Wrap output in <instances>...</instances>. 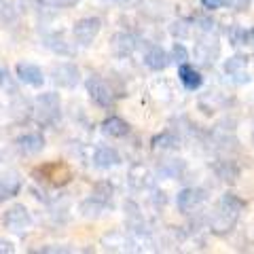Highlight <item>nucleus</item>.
<instances>
[{
	"label": "nucleus",
	"mask_w": 254,
	"mask_h": 254,
	"mask_svg": "<svg viewBox=\"0 0 254 254\" xmlns=\"http://www.w3.org/2000/svg\"><path fill=\"white\" fill-rule=\"evenodd\" d=\"M0 163H2V155H0Z\"/></svg>",
	"instance_id": "35"
},
{
	"label": "nucleus",
	"mask_w": 254,
	"mask_h": 254,
	"mask_svg": "<svg viewBox=\"0 0 254 254\" xmlns=\"http://www.w3.org/2000/svg\"><path fill=\"white\" fill-rule=\"evenodd\" d=\"M2 225L6 229H11V231H26V229H30L32 218H30L28 208L21 203L11 205V208L2 214Z\"/></svg>",
	"instance_id": "7"
},
{
	"label": "nucleus",
	"mask_w": 254,
	"mask_h": 254,
	"mask_svg": "<svg viewBox=\"0 0 254 254\" xmlns=\"http://www.w3.org/2000/svg\"><path fill=\"white\" fill-rule=\"evenodd\" d=\"M0 87H4V89H11V91H15V85H13V81H11V76H9V72L0 66Z\"/></svg>",
	"instance_id": "28"
},
{
	"label": "nucleus",
	"mask_w": 254,
	"mask_h": 254,
	"mask_svg": "<svg viewBox=\"0 0 254 254\" xmlns=\"http://www.w3.org/2000/svg\"><path fill=\"white\" fill-rule=\"evenodd\" d=\"M32 178L36 182H43L47 187L60 189V187H66L72 182L74 170L70 168L66 161H47L32 170Z\"/></svg>",
	"instance_id": "2"
},
{
	"label": "nucleus",
	"mask_w": 254,
	"mask_h": 254,
	"mask_svg": "<svg viewBox=\"0 0 254 254\" xmlns=\"http://www.w3.org/2000/svg\"><path fill=\"white\" fill-rule=\"evenodd\" d=\"M242 45H248V47H252V49H254V26L248 28V30L244 28V41H242Z\"/></svg>",
	"instance_id": "32"
},
{
	"label": "nucleus",
	"mask_w": 254,
	"mask_h": 254,
	"mask_svg": "<svg viewBox=\"0 0 254 254\" xmlns=\"http://www.w3.org/2000/svg\"><path fill=\"white\" fill-rule=\"evenodd\" d=\"M170 60H172V62H176V64H185V62H189V51H187V47L182 45V43H174L172 51H170Z\"/></svg>",
	"instance_id": "25"
},
{
	"label": "nucleus",
	"mask_w": 254,
	"mask_h": 254,
	"mask_svg": "<svg viewBox=\"0 0 254 254\" xmlns=\"http://www.w3.org/2000/svg\"><path fill=\"white\" fill-rule=\"evenodd\" d=\"M220 55V43L216 36H212V32H205V34L195 43V58L199 60L205 66H212L216 58Z\"/></svg>",
	"instance_id": "6"
},
{
	"label": "nucleus",
	"mask_w": 254,
	"mask_h": 254,
	"mask_svg": "<svg viewBox=\"0 0 254 254\" xmlns=\"http://www.w3.org/2000/svg\"><path fill=\"white\" fill-rule=\"evenodd\" d=\"M185 172V161L182 159H168L161 168V174H165L168 178H178Z\"/></svg>",
	"instance_id": "23"
},
{
	"label": "nucleus",
	"mask_w": 254,
	"mask_h": 254,
	"mask_svg": "<svg viewBox=\"0 0 254 254\" xmlns=\"http://www.w3.org/2000/svg\"><path fill=\"white\" fill-rule=\"evenodd\" d=\"M102 30V21L98 17H83L74 23L72 28V36H74V43L81 45V47H89L95 38H98Z\"/></svg>",
	"instance_id": "5"
},
{
	"label": "nucleus",
	"mask_w": 254,
	"mask_h": 254,
	"mask_svg": "<svg viewBox=\"0 0 254 254\" xmlns=\"http://www.w3.org/2000/svg\"><path fill=\"white\" fill-rule=\"evenodd\" d=\"M15 74H17V78L21 83H26L30 87H43L45 85V74L43 70L36 66V64L32 62H19L17 66H15Z\"/></svg>",
	"instance_id": "11"
},
{
	"label": "nucleus",
	"mask_w": 254,
	"mask_h": 254,
	"mask_svg": "<svg viewBox=\"0 0 254 254\" xmlns=\"http://www.w3.org/2000/svg\"><path fill=\"white\" fill-rule=\"evenodd\" d=\"M51 76H53L55 85L66 87V89H72V87H76L78 78H81V72H78V68L74 66V64L62 62V64H58V66H53Z\"/></svg>",
	"instance_id": "10"
},
{
	"label": "nucleus",
	"mask_w": 254,
	"mask_h": 254,
	"mask_svg": "<svg viewBox=\"0 0 254 254\" xmlns=\"http://www.w3.org/2000/svg\"><path fill=\"white\" fill-rule=\"evenodd\" d=\"M138 49V38L131 34V32H117V34L110 38V51H113L117 58H127L133 51Z\"/></svg>",
	"instance_id": "12"
},
{
	"label": "nucleus",
	"mask_w": 254,
	"mask_h": 254,
	"mask_svg": "<svg viewBox=\"0 0 254 254\" xmlns=\"http://www.w3.org/2000/svg\"><path fill=\"white\" fill-rule=\"evenodd\" d=\"M102 133L108 138H125L129 133V123L121 117H108L102 121Z\"/></svg>",
	"instance_id": "19"
},
{
	"label": "nucleus",
	"mask_w": 254,
	"mask_h": 254,
	"mask_svg": "<svg viewBox=\"0 0 254 254\" xmlns=\"http://www.w3.org/2000/svg\"><path fill=\"white\" fill-rule=\"evenodd\" d=\"M117 4H121V6H129V4H133L136 0H115Z\"/></svg>",
	"instance_id": "34"
},
{
	"label": "nucleus",
	"mask_w": 254,
	"mask_h": 254,
	"mask_svg": "<svg viewBox=\"0 0 254 254\" xmlns=\"http://www.w3.org/2000/svg\"><path fill=\"white\" fill-rule=\"evenodd\" d=\"M121 163V155L113 146H98L93 153V165L100 170H110Z\"/></svg>",
	"instance_id": "15"
},
{
	"label": "nucleus",
	"mask_w": 254,
	"mask_h": 254,
	"mask_svg": "<svg viewBox=\"0 0 254 254\" xmlns=\"http://www.w3.org/2000/svg\"><path fill=\"white\" fill-rule=\"evenodd\" d=\"M246 210V201L242 197H237L235 193H222L220 199L216 201L212 216H210V231L218 237L229 235L237 225L240 214Z\"/></svg>",
	"instance_id": "1"
},
{
	"label": "nucleus",
	"mask_w": 254,
	"mask_h": 254,
	"mask_svg": "<svg viewBox=\"0 0 254 254\" xmlns=\"http://www.w3.org/2000/svg\"><path fill=\"white\" fill-rule=\"evenodd\" d=\"M45 45L49 47L51 51L60 53V55H70V53H72V49H70V47H66V41H64V36H62V34H53V36H49Z\"/></svg>",
	"instance_id": "24"
},
{
	"label": "nucleus",
	"mask_w": 254,
	"mask_h": 254,
	"mask_svg": "<svg viewBox=\"0 0 254 254\" xmlns=\"http://www.w3.org/2000/svg\"><path fill=\"white\" fill-rule=\"evenodd\" d=\"M227 4H231L235 11H240V13H244V11H248L250 9V4H252V0H227Z\"/></svg>",
	"instance_id": "29"
},
{
	"label": "nucleus",
	"mask_w": 254,
	"mask_h": 254,
	"mask_svg": "<svg viewBox=\"0 0 254 254\" xmlns=\"http://www.w3.org/2000/svg\"><path fill=\"white\" fill-rule=\"evenodd\" d=\"M212 170L222 182H237V178L242 174V168L233 159H218V161L212 163Z\"/></svg>",
	"instance_id": "17"
},
{
	"label": "nucleus",
	"mask_w": 254,
	"mask_h": 254,
	"mask_svg": "<svg viewBox=\"0 0 254 254\" xmlns=\"http://www.w3.org/2000/svg\"><path fill=\"white\" fill-rule=\"evenodd\" d=\"M150 146H153V150H172L178 146V138L174 136L172 131H161V133H157V136H153Z\"/></svg>",
	"instance_id": "21"
},
{
	"label": "nucleus",
	"mask_w": 254,
	"mask_h": 254,
	"mask_svg": "<svg viewBox=\"0 0 254 254\" xmlns=\"http://www.w3.org/2000/svg\"><path fill=\"white\" fill-rule=\"evenodd\" d=\"M203 201H205V190L203 189L189 187V189H182L176 195V208H178L180 214H190L195 208H199Z\"/></svg>",
	"instance_id": "9"
},
{
	"label": "nucleus",
	"mask_w": 254,
	"mask_h": 254,
	"mask_svg": "<svg viewBox=\"0 0 254 254\" xmlns=\"http://www.w3.org/2000/svg\"><path fill=\"white\" fill-rule=\"evenodd\" d=\"M193 21H195V26H199L203 32H212L214 30V23H216L212 17H203V15H195Z\"/></svg>",
	"instance_id": "27"
},
{
	"label": "nucleus",
	"mask_w": 254,
	"mask_h": 254,
	"mask_svg": "<svg viewBox=\"0 0 254 254\" xmlns=\"http://www.w3.org/2000/svg\"><path fill=\"white\" fill-rule=\"evenodd\" d=\"M41 2L51 4V6H60V9H64V6H74L78 0H41Z\"/></svg>",
	"instance_id": "31"
},
{
	"label": "nucleus",
	"mask_w": 254,
	"mask_h": 254,
	"mask_svg": "<svg viewBox=\"0 0 254 254\" xmlns=\"http://www.w3.org/2000/svg\"><path fill=\"white\" fill-rule=\"evenodd\" d=\"M129 182H131L133 189L148 190V189L155 187V176L148 168H144V165H133L131 172H129Z\"/></svg>",
	"instance_id": "18"
},
{
	"label": "nucleus",
	"mask_w": 254,
	"mask_h": 254,
	"mask_svg": "<svg viewBox=\"0 0 254 254\" xmlns=\"http://www.w3.org/2000/svg\"><path fill=\"white\" fill-rule=\"evenodd\" d=\"M178 78H180V83L185 85V89H189V91H195V89H199V87L203 85L201 72L195 66L187 64V62L178 64Z\"/></svg>",
	"instance_id": "16"
},
{
	"label": "nucleus",
	"mask_w": 254,
	"mask_h": 254,
	"mask_svg": "<svg viewBox=\"0 0 254 254\" xmlns=\"http://www.w3.org/2000/svg\"><path fill=\"white\" fill-rule=\"evenodd\" d=\"M32 115L41 125H55L62 117V100L55 91L49 93H41L34 100V106H32Z\"/></svg>",
	"instance_id": "3"
},
{
	"label": "nucleus",
	"mask_w": 254,
	"mask_h": 254,
	"mask_svg": "<svg viewBox=\"0 0 254 254\" xmlns=\"http://www.w3.org/2000/svg\"><path fill=\"white\" fill-rule=\"evenodd\" d=\"M170 32H172V36L187 38V36L190 34V26H189L187 19H178V21H174L172 26H170Z\"/></svg>",
	"instance_id": "26"
},
{
	"label": "nucleus",
	"mask_w": 254,
	"mask_h": 254,
	"mask_svg": "<svg viewBox=\"0 0 254 254\" xmlns=\"http://www.w3.org/2000/svg\"><path fill=\"white\" fill-rule=\"evenodd\" d=\"M113 195H115V187L110 185L108 180H100V182H95V185H93L91 197H95V199H100V201H104L106 205L110 203V199H113Z\"/></svg>",
	"instance_id": "22"
},
{
	"label": "nucleus",
	"mask_w": 254,
	"mask_h": 254,
	"mask_svg": "<svg viewBox=\"0 0 254 254\" xmlns=\"http://www.w3.org/2000/svg\"><path fill=\"white\" fill-rule=\"evenodd\" d=\"M85 89H87V93H89V98L102 108H113L115 102H117V95H119V93L113 91V87L98 74H91L89 78H87Z\"/></svg>",
	"instance_id": "4"
},
{
	"label": "nucleus",
	"mask_w": 254,
	"mask_h": 254,
	"mask_svg": "<svg viewBox=\"0 0 254 254\" xmlns=\"http://www.w3.org/2000/svg\"><path fill=\"white\" fill-rule=\"evenodd\" d=\"M104 210H106V203L95 199V197H89V199L81 201V205H78V212H81V216H85V218H98Z\"/></svg>",
	"instance_id": "20"
},
{
	"label": "nucleus",
	"mask_w": 254,
	"mask_h": 254,
	"mask_svg": "<svg viewBox=\"0 0 254 254\" xmlns=\"http://www.w3.org/2000/svg\"><path fill=\"white\" fill-rule=\"evenodd\" d=\"M144 64L153 70V72H163V70L172 64V60H170V53L165 51L163 47L150 45L146 49V53H144Z\"/></svg>",
	"instance_id": "13"
},
{
	"label": "nucleus",
	"mask_w": 254,
	"mask_h": 254,
	"mask_svg": "<svg viewBox=\"0 0 254 254\" xmlns=\"http://www.w3.org/2000/svg\"><path fill=\"white\" fill-rule=\"evenodd\" d=\"M15 252V246L9 240H0V254H11Z\"/></svg>",
	"instance_id": "33"
},
{
	"label": "nucleus",
	"mask_w": 254,
	"mask_h": 254,
	"mask_svg": "<svg viewBox=\"0 0 254 254\" xmlns=\"http://www.w3.org/2000/svg\"><path fill=\"white\" fill-rule=\"evenodd\" d=\"M252 142H254V131H252Z\"/></svg>",
	"instance_id": "36"
},
{
	"label": "nucleus",
	"mask_w": 254,
	"mask_h": 254,
	"mask_svg": "<svg viewBox=\"0 0 254 254\" xmlns=\"http://www.w3.org/2000/svg\"><path fill=\"white\" fill-rule=\"evenodd\" d=\"M201 4H203V9H208V11H216L227 4V0H201Z\"/></svg>",
	"instance_id": "30"
},
{
	"label": "nucleus",
	"mask_w": 254,
	"mask_h": 254,
	"mask_svg": "<svg viewBox=\"0 0 254 254\" xmlns=\"http://www.w3.org/2000/svg\"><path fill=\"white\" fill-rule=\"evenodd\" d=\"M15 148L26 157L38 155L45 148V138L41 136V133H23V136H19L17 140H15Z\"/></svg>",
	"instance_id": "14"
},
{
	"label": "nucleus",
	"mask_w": 254,
	"mask_h": 254,
	"mask_svg": "<svg viewBox=\"0 0 254 254\" xmlns=\"http://www.w3.org/2000/svg\"><path fill=\"white\" fill-rule=\"evenodd\" d=\"M222 70H225V74L231 78L233 83L237 85H244L250 81V74H248V58L246 55H231L229 60H225L222 64Z\"/></svg>",
	"instance_id": "8"
}]
</instances>
